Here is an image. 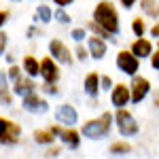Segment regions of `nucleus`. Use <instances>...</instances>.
<instances>
[{"instance_id":"obj_1","label":"nucleus","mask_w":159,"mask_h":159,"mask_svg":"<svg viewBox=\"0 0 159 159\" xmlns=\"http://www.w3.org/2000/svg\"><path fill=\"white\" fill-rule=\"evenodd\" d=\"M93 24H98L104 32L110 36H117L121 25H119V13L115 9L112 2H98L93 9Z\"/></svg>"},{"instance_id":"obj_2","label":"nucleus","mask_w":159,"mask_h":159,"mask_svg":"<svg viewBox=\"0 0 159 159\" xmlns=\"http://www.w3.org/2000/svg\"><path fill=\"white\" fill-rule=\"evenodd\" d=\"M110 125H112V115L110 112H102L98 119H91V121L83 123L79 134L85 136V138H91V140H100V138H104L110 132Z\"/></svg>"},{"instance_id":"obj_3","label":"nucleus","mask_w":159,"mask_h":159,"mask_svg":"<svg viewBox=\"0 0 159 159\" xmlns=\"http://www.w3.org/2000/svg\"><path fill=\"white\" fill-rule=\"evenodd\" d=\"M112 121L117 123L119 134H121L123 138L136 136V134H138V129H140V125H138V121L134 119V115H132L129 110H125V108H117V112L112 115Z\"/></svg>"},{"instance_id":"obj_4","label":"nucleus","mask_w":159,"mask_h":159,"mask_svg":"<svg viewBox=\"0 0 159 159\" xmlns=\"http://www.w3.org/2000/svg\"><path fill=\"white\" fill-rule=\"evenodd\" d=\"M19 138H21V127H19V123L0 117V142H2V144H15Z\"/></svg>"},{"instance_id":"obj_5","label":"nucleus","mask_w":159,"mask_h":159,"mask_svg":"<svg viewBox=\"0 0 159 159\" xmlns=\"http://www.w3.org/2000/svg\"><path fill=\"white\" fill-rule=\"evenodd\" d=\"M49 53H51L49 57L55 64H64V66H70L72 64V51L68 49L60 38H53L49 43Z\"/></svg>"},{"instance_id":"obj_6","label":"nucleus","mask_w":159,"mask_h":159,"mask_svg":"<svg viewBox=\"0 0 159 159\" xmlns=\"http://www.w3.org/2000/svg\"><path fill=\"white\" fill-rule=\"evenodd\" d=\"M127 87H129V102H134V104H140L151 91V83L144 76H134L132 85H127Z\"/></svg>"},{"instance_id":"obj_7","label":"nucleus","mask_w":159,"mask_h":159,"mask_svg":"<svg viewBox=\"0 0 159 159\" xmlns=\"http://www.w3.org/2000/svg\"><path fill=\"white\" fill-rule=\"evenodd\" d=\"M49 132L53 136H60V140L70 148H76L81 144V134L74 129V127H61V125H51Z\"/></svg>"},{"instance_id":"obj_8","label":"nucleus","mask_w":159,"mask_h":159,"mask_svg":"<svg viewBox=\"0 0 159 159\" xmlns=\"http://www.w3.org/2000/svg\"><path fill=\"white\" fill-rule=\"evenodd\" d=\"M55 121L61 127H74L76 121H79V112L70 104H61V106L55 108Z\"/></svg>"},{"instance_id":"obj_9","label":"nucleus","mask_w":159,"mask_h":159,"mask_svg":"<svg viewBox=\"0 0 159 159\" xmlns=\"http://www.w3.org/2000/svg\"><path fill=\"white\" fill-rule=\"evenodd\" d=\"M117 68H119L123 74H127V76L134 79L136 72H138V68H140V61L136 60L129 51H121V53H117Z\"/></svg>"},{"instance_id":"obj_10","label":"nucleus","mask_w":159,"mask_h":159,"mask_svg":"<svg viewBox=\"0 0 159 159\" xmlns=\"http://www.w3.org/2000/svg\"><path fill=\"white\" fill-rule=\"evenodd\" d=\"M38 66H40V76H43V81H45V83L55 85V83L60 81V66L51 60V57L40 60V61H38Z\"/></svg>"},{"instance_id":"obj_11","label":"nucleus","mask_w":159,"mask_h":159,"mask_svg":"<svg viewBox=\"0 0 159 159\" xmlns=\"http://www.w3.org/2000/svg\"><path fill=\"white\" fill-rule=\"evenodd\" d=\"M21 106H24V110L32 112V115H43V112L49 110V102L45 98H40L38 93H32V96L21 98Z\"/></svg>"},{"instance_id":"obj_12","label":"nucleus","mask_w":159,"mask_h":159,"mask_svg":"<svg viewBox=\"0 0 159 159\" xmlns=\"http://www.w3.org/2000/svg\"><path fill=\"white\" fill-rule=\"evenodd\" d=\"M112 93H110V102H112V106L115 108H125L127 104H129V87L119 83V85H112L110 89Z\"/></svg>"},{"instance_id":"obj_13","label":"nucleus","mask_w":159,"mask_h":159,"mask_svg":"<svg viewBox=\"0 0 159 159\" xmlns=\"http://www.w3.org/2000/svg\"><path fill=\"white\" fill-rule=\"evenodd\" d=\"M106 49H108L106 40H102V38H98V36H87V53H89L93 60H102V57L106 55Z\"/></svg>"},{"instance_id":"obj_14","label":"nucleus","mask_w":159,"mask_h":159,"mask_svg":"<svg viewBox=\"0 0 159 159\" xmlns=\"http://www.w3.org/2000/svg\"><path fill=\"white\" fill-rule=\"evenodd\" d=\"M129 53L134 55L136 60L151 57V53H153V45H151V40H147V38H136L134 43H132V47H129Z\"/></svg>"},{"instance_id":"obj_15","label":"nucleus","mask_w":159,"mask_h":159,"mask_svg":"<svg viewBox=\"0 0 159 159\" xmlns=\"http://www.w3.org/2000/svg\"><path fill=\"white\" fill-rule=\"evenodd\" d=\"M13 93L19 96V98L32 96V93H36V83H34L32 79H28V76H21V79L15 81V85H13Z\"/></svg>"},{"instance_id":"obj_16","label":"nucleus","mask_w":159,"mask_h":159,"mask_svg":"<svg viewBox=\"0 0 159 159\" xmlns=\"http://www.w3.org/2000/svg\"><path fill=\"white\" fill-rule=\"evenodd\" d=\"M83 89L89 98H96L100 93V74L98 72H89L85 76V83H83Z\"/></svg>"},{"instance_id":"obj_17","label":"nucleus","mask_w":159,"mask_h":159,"mask_svg":"<svg viewBox=\"0 0 159 159\" xmlns=\"http://www.w3.org/2000/svg\"><path fill=\"white\" fill-rule=\"evenodd\" d=\"M0 104H4V106L13 104V96L9 91V79H7V72H2V70H0Z\"/></svg>"},{"instance_id":"obj_18","label":"nucleus","mask_w":159,"mask_h":159,"mask_svg":"<svg viewBox=\"0 0 159 159\" xmlns=\"http://www.w3.org/2000/svg\"><path fill=\"white\" fill-rule=\"evenodd\" d=\"M24 70L28 74V79H34L40 74V66H38V60L34 55H25L24 57Z\"/></svg>"},{"instance_id":"obj_19","label":"nucleus","mask_w":159,"mask_h":159,"mask_svg":"<svg viewBox=\"0 0 159 159\" xmlns=\"http://www.w3.org/2000/svg\"><path fill=\"white\" fill-rule=\"evenodd\" d=\"M51 19H53V11H51L49 4H40L36 9V21L40 24H49Z\"/></svg>"},{"instance_id":"obj_20","label":"nucleus","mask_w":159,"mask_h":159,"mask_svg":"<svg viewBox=\"0 0 159 159\" xmlns=\"http://www.w3.org/2000/svg\"><path fill=\"white\" fill-rule=\"evenodd\" d=\"M110 153H112V155H127V153H132V144H129V142H123V140L112 142V144H110Z\"/></svg>"},{"instance_id":"obj_21","label":"nucleus","mask_w":159,"mask_h":159,"mask_svg":"<svg viewBox=\"0 0 159 159\" xmlns=\"http://www.w3.org/2000/svg\"><path fill=\"white\" fill-rule=\"evenodd\" d=\"M140 7H142V11L147 13L148 17H157V15H159L157 0H142V2H140Z\"/></svg>"},{"instance_id":"obj_22","label":"nucleus","mask_w":159,"mask_h":159,"mask_svg":"<svg viewBox=\"0 0 159 159\" xmlns=\"http://www.w3.org/2000/svg\"><path fill=\"white\" fill-rule=\"evenodd\" d=\"M34 140H36L38 144H51L55 140V136L51 134L49 129H36L34 132Z\"/></svg>"},{"instance_id":"obj_23","label":"nucleus","mask_w":159,"mask_h":159,"mask_svg":"<svg viewBox=\"0 0 159 159\" xmlns=\"http://www.w3.org/2000/svg\"><path fill=\"white\" fill-rule=\"evenodd\" d=\"M132 32H134L138 38L144 36V32H147V24H144V19H140V17H136L134 21H132Z\"/></svg>"},{"instance_id":"obj_24","label":"nucleus","mask_w":159,"mask_h":159,"mask_svg":"<svg viewBox=\"0 0 159 159\" xmlns=\"http://www.w3.org/2000/svg\"><path fill=\"white\" fill-rule=\"evenodd\" d=\"M70 36H72L74 43H83V40L87 38V30H85V28H74Z\"/></svg>"},{"instance_id":"obj_25","label":"nucleus","mask_w":159,"mask_h":159,"mask_svg":"<svg viewBox=\"0 0 159 159\" xmlns=\"http://www.w3.org/2000/svg\"><path fill=\"white\" fill-rule=\"evenodd\" d=\"M89 30H91V32H96V36L102 38V40H104V38H112L108 32H104V30H102L98 24H93V21H89Z\"/></svg>"},{"instance_id":"obj_26","label":"nucleus","mask_w":159,"mask_h":159,"mask_svg":"<svg viewBox=\"0 0 159 159\" xmlns=\"http://www.w3.org/2000/svg\"><path fill=\"white\" fill-rule=\"evenodd\" d=\"M7 79H13V83H15L17 79H21V68L13 64L11 68H9V72H7Z\"/></svg>"},{"instance_id":"obj_27","label":"nucleus","mask_w":159,"mask_h":159,"mask_svg":"<svg viewBox=\"0 0 159 159\" xmlns=\"http://www.w3.org/2000/svg\"><path fill=\"white\" fill-rule=\"evenodd\" d=\"M55 21H60V24H68V21H70V15L64 11V9H57V11H55Z\"/></svg>"},{"instance_id":"obj_28","label":"nucleus","mask_w":159,"mask_h":159,"mask_svg":"<svg viewBox=\"0 0 159 159\" xmlns=\"http://www.w3.org/2000/svg\"><path fill=\"white\" fill-rule=\"evenodd\" d=\"M100 89H104V91H108V89H112V79H110L108 74L100 76Z\"/></svg>"},{"instance_id":"obj_29","label":"nucleus","mask_w":159,"mask_h":159,"mask_svg":"<svg viewBox=\"0 0 159 159\" xmlns=\"http://www.w3.org/2000/svg\"><path fill=\"white\" fill-rule=\"evenodd\" d=\"M74 53H76V60H81V61H85L87 57H89V53H87V47H83V45H79Z\"/></svg>"},{"instance_id":"obj_30","label":"nucleus","mask_w":159,"mask_h":159,"mask_svg":"<svg viewBox=\"0 0 159 159\" xmlns=\"http://www.w3.org/2000/svg\"><path fill=\"white\" fill-rule=\"evenodd\" d=\"M7 45H9V36H7L4 32H0V55H4V51H7Z\"/></svg>"},{"instance_id":"obj_31","label":"nucleus","mask_w":159,"mask_h":159,"mask_svg":"<svg viewBox=\"0 0 159 159\" xmlns=\"http://www.w3.org/2000/svg\"><path fill=\"white\" fill-rule=\"evenodd\" d=\"M151 66H153L155 70H159V49L151 53Z\"/></svg>"},{"instance_id":"obj_32","label":"nucleus","mask_w":159,"mask_h":159,"mask_svg":"<svg viewBox=\"0 0 159 159\" xmlns=\"http://www.w3.org/2000/svg\"><path fill=\"white\" fill-rule=\"evenodd\" d=\"M43 91L53 96V93H57V87H55V85H49V83H45V85H43Z\"/></svg>"},{"instance_id":"obj_33","label":"nucleus","mask_w":159,"mask_h":159,"mask_svg":"<svg viewBox=\"0 0 159 159\" xmlns=\"http://www.w3.org/2000/svg\"><path fill=\"white\" fill-rule=\"evenodd\" d=\"M53 2H55V4H57L60 9H64V7H70L74 0H53Z\"/></svg>"},{"instance_id":"obj_34","label":"nucleus","mask_w":159,"mask_h":159,"mask_svg":"<svg viewBox=\"0 0 159 159\" xmlns=\"http://www.w3.org/2000/svg\"><path fill=\"white\" fill-rule=\"evenodd\" d=\"M7 19H9V13H7V11H0V28L7 24Z\"/></svg>"},{"instance_id":"obj_35","label":"nucleus","mask_w":159,"mask_h":159,"mask_svg":"<svg viewBox=\"0 0 159 159\" xmlns=\"http://www.w3.org/2000/svg\"><path fill=\"white\" fill-rule=\"evenodd\" d=\"M121 4H123V9H132L136 4V0H121Z\"/></svg>"},{"instance_id":"obj_36","label":"nucleus","mask_w":159,"mask_h":159,"mask_svg":"<svg viewBox=\"0 0 159 159\" xmlns=\"http://www.w3.org/2000/svg\"><path fill=\"white\" fill-rule=\"evenodd\" d=\"M151 36H155V38H159V21L153 28H151Z\"/></svg>"},{"instance_id":"obj_37","label":"nucleus","mask_w":159,"mask_h":159,"mask_svg":"<svg viewBox=\"0 0 159 159\" xmlns=\"http://www.w3.org/2000/svg\"><path fill=\"white\" fill-rule=\"evenodd\" d=\"M36 34H40V32H38V30L34 28V25H32V28H28V38H34Z\"/></svg>"},{"instance_id":"obj_38","label":"nucleus","mask_w":159,"mask_h":159,"mask_svg":"<svg viewBox=\"0 0 159 159\" xmlns=\"http://www.w3.org/2000/svg\"><path fill=\"white\" fill-rule=\"evenodd\" d=\"M47 155H49V157H57V155H60V148H57V147L49 148V153H47Z\"/></svg>"},{"instance_id":"obj_39","label":"nucleus","mask_w":159,"mask_h":159,"mask_svg":"<svg viewBox=\"0 0 159 159\" xmlns=\"http://www.w3.org/2000/svg\"><path fill=\"white\" fill-rule=\"evenodd\" d=\"M153 102H155V106H159V91H155V96H153Z\"/></svg>"},{"instance_id":"obj_40","label":"nucleus","mask_w":159,"mask_h":159,"mask_svg":"<svg viewBox=\"0 0 159 159\" xmlns=\"http://www.w3.org/2000/svg\"><path fill=\"white\" fill-rule=\"evenodd\" d=\"M15 2H17V0H15Z\"/></svg>"}]
</instances>
